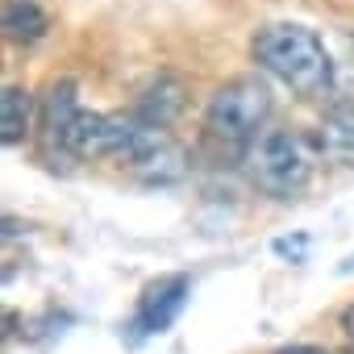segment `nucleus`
I'll return each instance as SVG.
<instances>
[{
	"label": "nucleus",
	"instance_id": "9d476101",
	"mask_svg": "<svg viewBox=\"0 0 354 354\" xmlns=\"http://www.w3.org/2000/svg\"><path fill=\"white\" fill-rule=\"evenodd\" d=\"M342 333H346V342H350V354H354V304L342 313Z\"/></svg>",
	"mask_w": 354,
	"mask_h": 354
},
{
	"label": "nucleus",
	"instance_id": "9b49d317",
	"mask_svg": "<svg viewBox=\"0 0 354 354\" xmlns=\"http://www.w3.org/2000/svg\"><path fill=\"white\" fill-rule=\"evenodd\" d=\"M275 354H329V350H321V346H283V350H275Z\"/></svg>",
	"mask_w": 354,
	"mask_h": 354
},
{
	"label": "nucleus",
	"instance_id": "0eeeda50",
	"mask_svg": "<svg viewBox=\"0 0 354 354\" xmlns=\"http://www.w3.org/2000/svg\"><path fill=\"white\" fill-rule=\"evenodd\" d=\"M34 92L21 84H9L5 96H0V138L5 146H21L34 133Z\"/></svg>",
	"mask_w": 354,
	"mask_h": 354
},
{
	"label": "nucleus",
	"instance_id": "f257e3e1",
	"mask_svg": "<svg viewBox=\"0 0 354 354\" xmlns=\"http://www.w3.org/2000/svg\"><path fill=\"white\" fill-rule=\"evenodd\" d=\"M250 59L263 75L296 92L300 100H321L333 92V59L317 30L296 26V21H271L254 30L250 38Z\"/></svg>",
	"mask_w": 354,
	"mask_h": 354
},
{
	"label": "nucleus",
	"instance_id": "39448f33",
	"mask_svg": "<svg viewBox=\"0 0 354 354\" xmlns=\"http://www.w3.org/2000/svg\"><path fill=\"white\" fill-rule=\"evenodd\" d=\"M188 109V88L180 75H171V71H158L133 100V121L146 125V129H171L175 121L184 117Z\"/></svg>",
	"mask_w": 354,
	"mask_h": 354
},
{
	"label": "nucleus",
	"instance_id": "423d86ee",
	"mask_svg": "<svg viewBox=\"0 0 354 354\" xmlns=\"http://www.w3.org/2000/svg\"><path fill=\"white\" fill-rule=\"evenodd\" d=\"M75 96H80V92H75V84H71V80H50V88H46V96H42V109H38L42 138H46V146H50V150H59L63 158H67L71 125H75V117L84 113Z\"/></svg>",
	"mask_w": 354,
	"mask_h": 354
},
{
	"label": "nucleus",
	"instance_id": "20e7f679",
	"mask_svg": "<svg viewBox=\"0 0 354 354\" xmlns=\"http://www.w3.org/2000/svg\"><path fill=\"white\" fill-rule=\"evenodd\" d=\"M188 296H192V279H188V275H162V279L146 283V288H142V296H138L133 321H129L133 337L167 333L175 321H180V313H184Z\"/></svg>",
	"mask_w": 354,
	"mask_h": 354
},
{
	"label": "nucleus",
	"instance_id": "f03ea898",
	"mask_svg": "<svg viewBox=\"0 0 354 354\" xmlns=\"http://www.w3.org/2000/svg\"><path fill=\"white\" fill-rule=\"evenodd\" d=\"M313 167H317L313 146L296 129H275V125H267L242 154L246 180L271 201H300L313 184Z\"/></svg>",
	"mask_w": 354,
	"mask_h": 354
},
{
	"label": "nucleus",
	"instance_id": "1a4fd4ad",
	"mask_svg": "<svg viewBox=\"0 0 354 354\" xmlns=\"http://www.w3.org/2000/svg\"><path fill=\"white\" fill-rule=\"evenodd\" d=\"M317 150L354 167V109H333L325 121H321V133H317Z\"/></svg>",
	"mask_w": 354,
	"mask_h": 354
},
{
	"label": "nucleus",
	"instance_id": "6e6552de",
	"mask_svg": "<svg viewBox=\"0 0 354 354\" xmlns=\"http://www.w3.org/2000/svg\"><path fill=\"white\" fill-rule=\"evenodd\" d=\"M50 30V17L38 9V0H9L5 5V38L17 46H34L42 42Z\"/></svg>",
	"mask_w": 354,
	"mask_h": 354
},
{
	"label": "nucleus",
	"instance_id": "f8f14e48",
	"mask_svg": "<svg viewBox=\"0 0 354 354\" xmlns=\"http://www.w3.org/2000/svg\"><path fill=\"white\" fill-rule=\"evenodd\" d=\"M342 271H354V254H350V259H346V267H342Z\"/></svg>",
	"mask_w": 354,
	"mask_h": 354
},
{
	"label": "nucleus",
	"instance_id": "7ed1b4c3",
	"mask_svg": "<svg viewBox=\"0 0 354 354\" xmlns=\"http://www.w3.org/2000/svg\"><path fill=\"white\" fill-rule=\"evenodd\" d=\"M271 121V88L259 75L225 80L205 104V138L234 150L238 158Z\"/></svg>",
	"mask_w": 354,
	"mask_h": 354
}]
</instances>
